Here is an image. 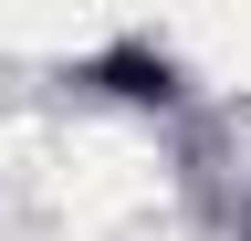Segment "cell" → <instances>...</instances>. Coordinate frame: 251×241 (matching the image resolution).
I'll use <instances>...</instances> for the list:
<instances>
[{
  "mask_svg": "<svg viewBox=\"0 0 251 241\" xmlns=\"http://www.w3.org/2000/svg\"><path fill=\"white\" fill-rule=\"evenodd\" d=\"M94 84L126 95V105H168V95H178V53H157V42H115L105 63H94Z\"/></svg>",
  "mask_w": 251,
  "mask_h": 241,
  "instance_id": "6da1fadb",
  "label": "cell"
}]
</instances>
